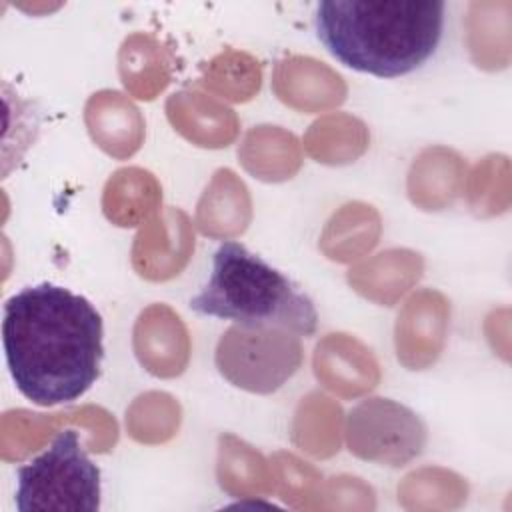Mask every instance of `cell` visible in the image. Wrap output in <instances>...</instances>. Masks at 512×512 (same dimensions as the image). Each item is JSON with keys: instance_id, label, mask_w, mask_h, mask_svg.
Wrapping results in <instances>:
<instances>
[{"instance_id": "cell-1", "label": "cell", "mask_w": 512, "mask_h": 512, "mask_svg": "<svg viewBox=\"0 0 512 512\" xmlns=\"http://www.w3.org/2000/svg\"><path fill=\"white\" fill-rule=\"evenodd\" d=\"M104 326L94 304L58 284L22 288L4 302L2 344L10 376L38 406L68 404L100 376Z\"/></svg>"}, {"instance_id": "cell-2", "label": "cell", "mask_w": 512, "mask_h": 512, "mask_svg": "<svg viewBox=\"0 0 512 512\" xmlns=\"http://www.w3.org/2000/svg\"><path fill=\"white\" fill-rule=\"evenodd\" d=\"M444 10L442 0H324L316 4L314 30L344 66L398 78L436 52Z\"/></svg>"}, {"instance_id": "cell-3", "label": "cell", "mask_w": 512, "mask_h": 512, "mask_svg": "<svg viewBox=\"0 0 512 512\" xmlns=\"http://www.w3.org/2000/svg\"><path fill=\"white\" fill-rule=\"evenodd\" d=\"M190 308L244 328H278L296 336H314L318 330L312 298L236 240L216 248L210 278L190 298Z\"/></svg>"}, {"instance_id": "cell-4", "label": "cell", "mask_w": 512, "mask_h": 512, "mask_svg": "<svg viewBox=\"0 0 512 512\" xmlns=\"http://www.w3.org/2000/svg\"><path fill=\"white\" fill-rule=\"evenodd\" d=\"M18 512H98L100 468L76 430L58 432L48 448L16 468Z\"/></svg>"}, {"instance_id": "cell-5", "label": "cell", "mask_w": 512, "mask_h": 512, "mask_svg": "<svg viewBox=\"0 0 512 512\" xmlns=\"http://www.w3.org/2000/svg\"><path fill=\"white\" fill-rule=\"evenodd\" d=\"M350 452L362 460L404 466L426 444V428L408 406L388 398H368L346 418Z\"/></svg>"}]
</instances>
